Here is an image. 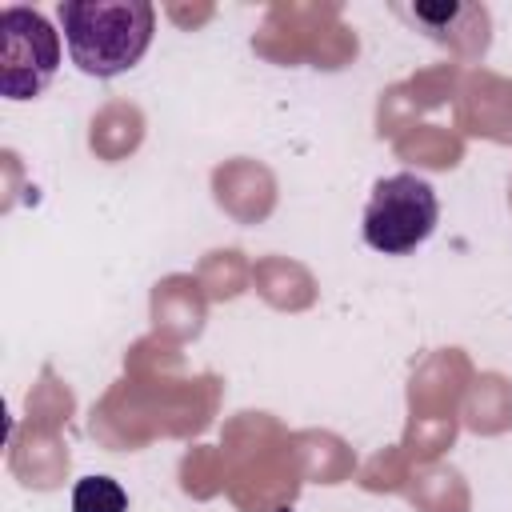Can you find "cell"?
I'll use <instances>...</instances> for the list:
<instances>
[{
    "label": "cell",
    "mask_w": 512,
    "mask_h": 512,
    "mask_svg": "<svg viewBox=\"0 0 512 512\" xmlns=\"http://www.w3.org/2000/svg\"><path fill=\"white\" fill-rule=\"evenodd\" d=\"M64 44L84 76L112 80L140 64L156 32V8L148 0H64Z\"/></svg>",
    "instance_id": "6da1fadb"
},
{
    "label": "cell",
    "mask_w": 512,
    "mask_h": 512,
    "mask_svg": "<svg viewBox=\"0 0 512 512\" xmlns=\"http://www.w3.org/2000/svg\"><path fill=\"white\" fill-rule=\"evenodd\" d=\"M436 220H440L436 188L416 172H396L372 184L360 232L372 252L408 256L432 236Z\"/></svg>",
    "instance_id": "7a4b0ae2"
},
{
    "label": "cell",
    "mask_w": 512,
    "mask_h": 512,
    "mask_svg": "<svg viewBox=\"0 0 512 512\" xmlns=\"http://www.w3.org/2000/svg\"><path fill=\"white\" fill-rule=\"evenodd\" d=\"M56 68L60 32L36 8H0V92L8 100H32L52 84Z\"/></svg>",
    "instance_id": "3957f363"
},
{
    "label": "cell",
    "mask_w": 512,
    "mask_h": 512,
    "mask_svg": "<svg viewBox=\"0 0 512 512\" xmlns=\"http://www.w3.org/2000/svg\"><path fill=\"white\" fill-rule=\"evenodd\" d=\"M72 512H128V492L112 476H84L72 488Z\"/></svg>",
    "instance_id": "277c9868"
}]
</instances>
